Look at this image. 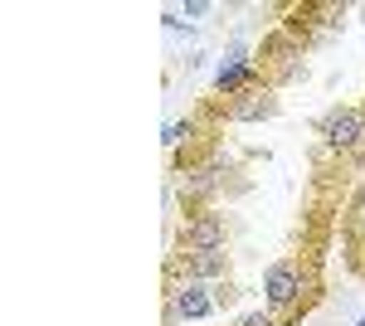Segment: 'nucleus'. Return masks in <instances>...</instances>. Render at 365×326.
Masks as SVG:
<instances>
[{"label":"nucleus","mask_w":365,"mask_h":326,"mask_svg":"<svg viewBox=\"0 0 365 326\" xmlns=\"http://www.w3.org/2000/svg\"><path fill=\"white\" fill-rule=\"evenodd\" d=\"M322 136H327V146H336V151H356V146H365V112L336 108L327 122H322Z\"/></svg>","instance_id":"f257e3e1"},{"label":"nucleus","mask_w":365,"mask_h":326,"mask_svg":"<svg viewBox=\"0 0 365 326\" xmlns=\"http://www.w3.org/2000/svg\"><path fill=\"white\" fill-rule=\"evenodd\" d=\"M253 83H258V68H253L249 49H229V58L215 68V88L225 98H239V93H249Z\"/></svg>","instance_id":"f03ea898"},{"label":"nucleus","mask_w":365,"mask_h":326,"mask_svg":"<svg viewBox=\"0 0 365 326\" xmlns=\"http://www.w3.org/2000/svg\"><path fill=\"white\" fill-rule=\"evenodd\" d=\"M302 287H307V277L297 263H273V268L263 272V297L273 302V307H292V302L302 297Z\"/></svg>","instance_id":"7ed1b4c3"},{"label":"nucleus","mask_w":365,"mask_h":326,"mask_svg":"<svg viewBox=\"0 0 365 326\" xmlns=\"http://www.w3.org/2000/svg\"><path fill=\"white\" fill-rule=\"evenodd\" d=\"M215 302L220 297H215L205 282H190V277H185V287L170 292V317H175V322H205V317L215 312Z\"/></svg>","instance_id":"20e7f679"},{"label":"nucleus","mask_w":365,"mask_h":326,"mask_svg":"<svg viewBox=\"0 0 365 326\" xmlns=\"http://www.w3.org/2000/svg\"><path fill=\"white\" fill-rule=\"evenodd\" d=\"M180 239H185V253H220V248H225V219H220V215L185 219Z\"/></svg>","instance_id":"39448f33"},{"label":"nucleus","mask_w":365,"mask_h":326,"mask_svg":"<svg viewBox=\"0 0 365 326\" xmlns=\"http://www.w3.org/2000/svg\"><path fill=\"white\" fill-rule=\"evenodd\" d=\"M225 112H229V122H263V117H273V112H278V98L249 88V93H239Z\"/></svg>","instance_id":"423d86ee"},{"label":"nucleus","mask_w":365,"mask_h":326,"mask_svg":"<svg viewBox=\"0 0 365 326\" xmlns=\"http://www.w3.org/2000/svg\"><path fill=\"white\" fill-rule=\"evenodd\" d=\"M225 268H229V258H225V248L220 253H185V277L190 282H215V277H225Z\"/></svg>","instance_id":"0eeeda50"},{"label":"nucleus","mask_w":365,"mask_h":326,"mask_svg":"<svg viewBox=\"0 0 365 326\" xmlns=\"http://www.w3.org/2000/svg\"><path fill=\"white\" fill-rule=\"evenodd\" d=\"M190 136H195V122H170V127H166V136H161V141H166L170 151H175V146H185Z\"/></svg>","instance_id":"6e6552de"},{"label":"nucleus","mask_w":365,"mask_h":326,"mask_svg":"<svg viewBox=\"0 0 365 326\" xmlns=\"http://www.w3.org/2000/svg\"><path fill=\"white\" fill-rule=\"evenodd\" d=\"M185 20H200V15H210V0H185V10H180Z\"/></svg>","instance_id":"1a4fd4ad"},{"label":"nucleus","mask_w":365,"mask_h":326,"mask_svg":"<svg viewBox=\"0 0 365 326\" xmlns=\"http://www.w3.org/2000/svg\"><path fill=\"white\" fill-rule=\"evenodd\" d=\"M239 326H278V322H273V317H263V312H249Z\"/></svg>","instance_id":"9d476101"},{"label":"nucleus","mask_w":365,"mask_h":326,"mask_svg":"<svg viewBox=\"0 0 365 326\" xmlns=\"http://www.w3.org/2000/svg\"><path fill=\"white\" fill-rule=\"evenodd\" d=\"M356 326H365V317H356Z\"/></svg>","instance_id":"9b49d317"}]
</instances>
